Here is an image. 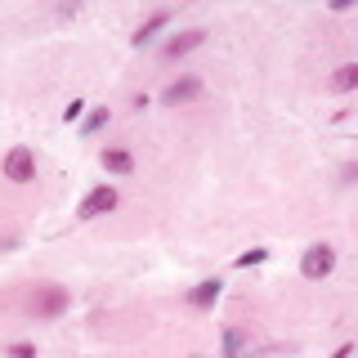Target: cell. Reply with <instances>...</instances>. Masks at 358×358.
Returning <instances> with one entry per match:
<instances>
[{
	"instance_id": "6da1fadb",
	"label": "cell",
	"mask_w": 358,
	"mask_h": 358,
	"mask_svg": "<svg viewBox=\"0 0 358 358\" xmlns=\"http://www.w3.org/2000/svg\"><path fill=\"white\" fill-rule=\"evenodd\" d=\"M63 309H67V287H59V282L36 287V291H31V300H27L31 318H59Z\"/></svg>"
},
{
	"instance_id": "7a4b0ae2",
	"label": "cell",
	"mask_w": 358,
	"mask_h": 358,
	"mask_svg": "<svg viewBox=\"0 0 358 358\" xmlns=\"http://www.w3.org/2000/svg\"><path fill=\"white\" fill-rule=\"evenodd\" d=\"M331 268H336V251H331L327 242L309 246V251H305V260H300V273H305V278H313V282H318V278H327Z\"/></svg>"
},
{
	"instance_id": "3957f363",
	"label": "cell",
	"mask_w": 358,
	"mask_h": 358,
	"mask_svg": "<svg viewBox=\"0 0 358 358\" xmlns=\"http://www.w3.org/2000/svg\"><path fill=\"white\" fill-rule=\"evenodd\" d=\"M5 179H14V184L36 179V157H31V148H9V157H5Z\"/></svg>"
},
{
	"instance_id": "277c9868",
	"label": "cell",
	"mask_w": 358,
	"mask_h": 358,
	"mask_svg": "<svg viewBox=\"0 0 358 358\" xmlns=\"http://www.w3.org/2000/svg\"><path fill=\"white\" fill-rule=\"evenodd\" d=\"M112 206H117V188L103 184V188H94V193L81 201V220H99V215H108Z\"/></svg>"
},
{
	"instance_id": "5b68a950",
	"label": "cell",
	"mask_w": 358,
	"mask_h": 358,
	"mask_svg": "<svg viewBox=\"0 0 358 358\" xmlns=\"http://www.w3.org/2000/svg\"><path fill=\"white\" fill-rule=\"evenodd\" d=\"M201 94V81H197V76H184V81H175L171 90H166V103H188V99H197Z\"/></svg>"
},
{
	"instance_id": "8992f818",
	"label": "cell",
	"mask_w": 358,
	"mask_h": 358,
	"mask_svg": "<svg viewBox=\"0 0 358 358\" xmlns=\"http://www.w3.org/2000/svg\"><path fill=\"white\" fill-rule=\"evenodd\" d=\"M206 41V31H184V36H175V41H166V59H179V54H188V50H197V45Z\"/></svg>"
},
{
	"instance_id": "52a82bcc",
	"label": "cell",
	"mask_w": 358,
	"mask_h": 358,
	"mask_svg": "<svg viewBox=\"0 0 358 358\" xmlns=\"http://www.w3.org/2000/svg\"><path fill=\"white\" fill-rule=\"evenodd\" d=\"M220 287H224L220 278H210V282H197V287H193V296H188V300H193L197 309H210V305L220 300Z\"/></svg>"
},
{
	"instance_id": "ba28073f",
	"label": "cell",
	"mask_w": 358,
	"mask_h": 358,
	"mask_svg": "<svg viewBox=\"0 0 358 358\" xmlns=\"http://www.w3.org/2000/svg\"><path fill=\"white\" fill-rule=\"evenodd\" d=\"M103 171H112V175H130V171H134V157H130L126 148H108V152H103Z\"/></svg>"
},
{
	"instance_id": "9c48e42d",
	"label": "cell",
	"mask_w": 358,
	"mask_h": 358,
	"mask_svg": "<svg viewBox=\"0 0 358 358\" xmlns=\"http://www.w3.org/2000/svg\"><path fill=\"white\" fill-rule=\"evenodd\" d=\"M354 85H358V67H354V63L336 67V76H331V90H336V94H350Z\"/></svg>"
},
{
	"instance_id": "30bf717a",
	"label": "cell",
	"mask_w": 358,
	"mask_h": 358,
	"mask_svg": "<svg viewBox=\"0 0 358 358\" xmlns=\"http://www.w3.org/2000/svg\"><path fill=\"white\" fill-rule=\"evenodd\" d=\"M166 22H171V14H152L148 22H143V27L139 31H134V45H148L152 41V31H162L166 27Z\"/></svg>"
},
{
	"instance_id": "8fae6325",
	"label": "cell",
	"mask_w": 358,
	"mask_h": 358,
	"mask_svg": "<svg viewBox=\"0 0 358 358\" xmlns=\"http://www.w3.org/2000/svg\"><path fill=\"white\" fill-rule=\"evenodd\" d=\"M108 126V108H99V112H90L85 117V134H94V130H103Z\"/></svg>"
},
{
	"instance_id": "7c38bea8",
	"label": "cell",
	"mask_w": 358,
	"mask_h": 358,
	"mask_svg": "<svg viewBox=\"0 0 358 358\" xmlns=\"http://www.w3.org/2000/svg\"><path fill=\"white\" fill-rule=\"evenodd\" d=\"M268 251H260V246H255V251H246V255H238V268H251V264H260Z\"/></svg>"
},
{
	"instance_id": "4fadbf2b",
	"label": "cell",
	"mask_w": 358,
	"mask_h": 358,
	"mask_svg": "<svg viewBox=\"0 0 358 358\" xmlns=\"http://www.w3.org/2000/svg\"><path fill=\"white\" fill-rule=\"evenodd\" d=\"M224 350H229V358H238V350H242V336H238V331H229V336H224Z\"/></svg>"
},
{
	"instance_id": "5bb4252c",
	"label": "cell",
	"mask_w": 358,
	"mask_h": 358,
	"mask_svg": "<svg viewBox=\"0 0 358 358\" xmlns=\"http://www.w3.org/2000/svg\"><path fill=\"white\" fill-rule=\"evenodd\" d=\"M81 108H85V103H81V99H72V108H63V121H67V126H72V121H76V117H81Z\"/></svg>"
},
{
	"instance_id": "9a60e30c",
	"label": "cell",
	"mask_w": 358,
	"mask_h": 358,
	"mask_svg": "<svg viewBox=\"0 0 358 358\" xmlns=\"http://www.w3.org/2000/svg\"><path fill=\"white\" fill-rule=\"evenodd\" d=\"M9 358H36V350H31V345H14V350H9Z\"/></svg>"
},
{
	"instance_id": "2e32d148",
	"label": "cell",
	"mask_w": 358,
	"mask_h": 358,
	"mask_svg": "<svg viewBox=\"0 0 358 358\" xmlns=\"http://www.w3.org/2000/svg\"><path fill=\"white\" fill-rule=\"evenodd\" d=\"M350 354H354V350H350V345H341V350H336L331 358H350Z\"/></svg>"
}]
</instances>
